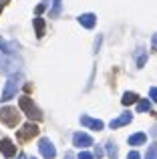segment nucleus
Returning <instances> with one entry per match:
<instances>
[{
  "mask_svg": "<svg viewBox=\"0 0 157 159\" xmlns=\"http://www.w3.org/2000/svg\"><path fill=\"white\" fill-rule=\"evenodd\" d=\"M32 24H34V32H36V39H43V34H44V20L40 18V16H36V18L32 20Z\"/></svg>",
  "mask_w": 157,
  "mask_h": 159,
  "instance_id": "nucleus-14",
  "label": "nucleus"
},
{
  "mask_svg": "<svg viewBox=\"0 0 157 159\" xmlns=\"http://www.w3.org/2000/svg\"><path fill=\"white\" fill-rule=\"evenodd\" d=\"M61 10H63V0H52V8L48 14L52 16V18H56V16L61 14Z\"/></svg>",
  "mask_w": 157,
  "mask_h": 159,
  "instance_id": "nucleus-16",
  "label": "nucleus"
},
{
  "mask_svg": "<svg viewBox=\"0 0 157 159\" xmlns=\"http://www.w3.org/2000/svg\"><path fill=\"white\" fill-rule=\"evenodd\" d=\"M121 103H123V105H133V103H139V95H137V93H131V91H127V93L123 95Z\"/></svg>",
  "mask_w": 157,
  "mask_h": 159,
  "instance_id": "nucleus-15",
  "label": "nucleus"
},
{
  "mask_svg": "<svg viewBox=\"0 0 157 159\" xmlns=\"http://www.w3.org/2000/svg\"><path fill=\"white\" fill-rule=\"evenodd\" d=\"M38 135V127H36L34 123H26L22 125V127L18 129V133H16V137H18L20 143H26V141H30L32 137Z\"/></svg>",
  "mask_w": 157,
  "mask_h": 159,
  "instance_id": "nucleus-5",
  "label": "nucleus"
},
{
  "mask_svg": "<svg viewBox=\"0 0 157 159\" xmlns=\"http://www.w3.org/2000/svg\"><path fill=\"white\" fill-rule=\"evenodd\" d=\"M145 159H157V143H151L149 145V151H147V157Z\"/></svg>",
  "mask_w": 157,
  "mask_h": 159,
  "instance_id": "nucleus-20",
  "label": "nucleus"
},
{
  "mask_svg": "<svg viewBox=\"0 0 157 159\" xmlns=\"http://www.w3.org/2000/svg\"><path fill=\"white\" fill-rule=\"evenodd\" d=\"M151 135H155V137H157V125H155L153 129H151Z\"/></svg>",
  "mask_w": 157,
  "mask_h": 159,
  "instance_id": "nucleus-28",
  "label": "nucleus"
},
{
  "mask_svg": "<svg viewBox=\"0 0 157 159\" xmlns=\"http://www.w3.org/2000/svg\"><path fill=\"white\" fill-rule=\"evenodd\" d=\"M0 51L6 52V54H16V51H18V44H16V43H4V40H0Z\"/></svg>",
  "mask_w": 157,
  "mask_h": 159,
  "instance_id": "nucleus-13",
  "label": "nucleus"
},
{
  "mask_svg": "<svg viewBox=\"0 0 157 159\" xmlns=\"http://www.w3.org/2000/svg\"><path fill=\"white\" fill-rule=\"evenodd\" d=\"M18 159H28V157H26V155H24V153H20V157H18Z\"/></svg>",
  "mask_w": 157,
  "mask_h": 159,
  "instance_id": "nucleus-30",
  "label": "nucleus"
},
{
  "mask_svg": "<svg viewBox=\"0 0 157 159\" xmlns=\"http://www.w3.org/2000/svg\"><path fill=\"white\" fill-rule=\"evenodd\" d=\"M151 51L157 52V32H155L153 36H151Z\"/></svg>",
  "mask_w": 157,
  "mask_h": 159,
  "instance_id": "nucleus-22",
  "label": "nucleus"
},
{
  "mask_svg": "<svg viewBox=\"0 0 157 159\" xmlns=\"http://www.w3.org/2000/svg\"><path fill=\"white\" fill-rule=\"evenodd\" d=\"M78 159H95V157L91 155L89 151H81V153H78Z\"/></svg>",
  "mask_w": 157,
  "mask_h": 159,
  "instance_id": "nucleus-23",
  "label": "nucleus"
},
{
  "mask_svg": "<svg viewBox=\"0 0 157 159\" xmlns=\"http://www.w3.org/2000/svg\"><path fill=\"white\" fill-rule=\"evenodd\" d=\"M73 143H75V147H91L93 145V137L87 135V133H75L73 135Z\"/></svg>",
  "mask_w": 157,
  "mask_h": 159,
  "instance_id": "nucleus-7",
  "label": "nucleus"
},
{
  "mask_svg": "<svg viewBox=\"0 0 157 159\" xmlns=\"http://www.w3.org/2000/svg\"><path fill=\"white\" fill-rule=\"evenodd\" d=\"M78 22H81V26H85V28H95V24H97V16H95L93 12H87V14L78 16Z\"/></svg>",
  "mask_w": 157,
  "mask_h": 159,
  "instance_id": "nucleus-11",
  "label": "nucleus"
},
{
  "mask_svg": "<svg viewBox=\"0 0 157 159\" xmlns=\"http://www.w3.org/2000/svg\"><path fill=\"white\" fill-rule=\"evenodd\" d=\"M20 83H22V75L20 73H14V75H8V81L6 85H4V91H2V103L4 101H10L12 97H16V93H18L20 89Z\"/></svg>",
  "mask_w": 157,
  "mask_h": 159,
  "instance_id": "nucleus-2",
  "label": "nucleus"
},
{
  "mask_svg": "<svg viewBox=\"0 0 157 159\" xmlns=\"http://www.w3.org/2000/svg\"><path fill=\"white\" fill-rule=\"evenodd\" d=\"M105 149H107V155H109L111 159H117V145L113 143V141H107V145H105Z\"/></svg>",
  "mask_w": 157,
  "mask_h": 159,
  "instance_id": "nucleus-19",
  "label": "nucleus"
},
{
  "mask_svg": "<svg viewBox=\"0 0 157 159\" xmlns=\"http://www.w3.org/2000/svg\"><path fill=\"white\" fill-rule=\"evenodd\" d=\"M20 121V115L14 107H2L0 109V123H4L6 127H16Z\"/></svg>",
  "mask_w": 157,
  "mask_h": 159,
  "instance_id": "nucleus-4",
  "label": "nucleus"
},
{
  "mask_svg": "<svg viewBox=\"0 0 157 159\" xmlns=\"http://www.w3.org/2000/svg\"><path fill=\"white\" fill-rule=\"evenodd\" d=\"M65 159H75V155H73V153H67V155H65Z\"/></svg>",
  "mask_w": 157,
  "mask_h": 159,
  "instance_id": "nucleus-29",
  "label": "nucleus"
},
{
  "mask_svg": "<svg viewBox=\"0 0 157 159\" xmlns=\"http://www.w3.org/2000/svg\"><path fill=\"white\" fill-rule=\"evenodd\" d=\"M20 66H22V61L16 54H6V52L0 54V73L14 75L20 70Z\"/></svg>",
  "mask_w": 157,
  "mask_h": 159,
  "instance_id": "nucleus-1",
  "label": "nucleus"
},
{
  "mask_svg": "<svg viewBox=\"0 0 157 159\" xmlns=\"http://www.w3.org/2000/svg\"><path fill=\"white\" fill-rule=\"evenodd\" d=\"M0 153H2L4 157H14V153H16V147H14V143H12L10 139H0Z\"/></svg>",
  "mask_w": 157,
  "mask_h": 159,
  "instance_id": "nucleus-9",
  "label": "nucleus"
},
{
  "mask_svg": "<svg viewBox=\"0 0 157 159\" xmlns=\"http://www.w3.org/2000/svg\"><path fill=\"white\" fill-rule=\"evenodd\" d=\"M147 111H151V101L149 99H141L137 103V113H147Z\"/></svg>",
  "mask_w": 157,
  "mask_h": 159,
  "instance_id": "nucleus-18",
  "label": "nucleus"
},
{
  "mask_svg": "<svg viewBox=\"0 0 157 159\" xmlns=\"http://www.w3.org/2000/svg\"><path fill=\"white\" fill-rule=\"evenodd\" d=\"M145 61H147L145 48H137V69H143V66H145Z\"/></svg>",
  "mask_w": 157,
  "mask_h": 159,
  "instance_id": "nucleus-17",
  "label": "nucleus"
},
{
  "mask_svg": "<svg viewBox=\"0 0 157 159\" xmlns=\"http://www.w3.org/2000/svg\"><path fill=\"white\" fill-rule=\"evenodd\" d=\"M95 157H103V147H101V145L95 147Z\"/></svg>",
  "mask_w": 157,
  "mask_h": 159,
  "instance_id": "nucleus-24",
  "label": "nucleus"
},
{
  "mask_svg": "<svg viewBox=\"0 0 157 159\" xmlns=\"http://www.w3.org/2000/svg\"><path fill=\"white\" fill-rule=\"evenodd\" d=\"M127 141H129L131 147H137V145H143L147 141V135H145V133H133Z\"/></svg>",
  "mask_w": 157,
  "mask_h": 159,
  "instance_id": "nucleus-12",
  "label": "nucleus"
},
{
  "mask_svg": "<svg viewBox=\"0 0 157 159\" xmlns=\"http://www.w3.org/2000/svg\"><path fill=\"white\" fill-rule=\"evenodd\" d=\"M28 159H36V157H28Z\"/></svg>",
  "mask_w": 157,
  "mask_h": 159,
  "instance_id": "nucleus-31",
  "label": "nucleus"
},
{
  "mask_svg": "<svg viewBox=\"0 0 157 159\" xmlns=\"http://www.w3.org/2000/svg\"><path fill=\"white\" fill-rule=\"evenodd\" d=\"M149 97H151L153 103H157V87H151V89H149Z\"/></svg>",
  "mask_w": 157,
  "mask_h": 159,
  "instance_id": "nucleus-21",
  "label": "nucleus"
},
{
  "mask_svg": "<svg viewBox=\"0 0 157 159\" xmlns=\"http://www.w3.org/2000/svg\"><path fill=\"white\" fill-rule=\"evenodd\" d=\"M127 159H139V151H131L129 155H127Z\"/></svg>",
  "mask_w": 157,
  "mask_h": 159,
  "instance_id": "nucleus-26",
  "label": "nucleus"
},
{
  "mask_svg": "<svg viewBox=\"0 0 157 159\" xmlns=\"http://www.w3.org/2000/svg\"><path fill=\"white\" fill-rule=\"evenodd\" d=\"M8 2H10V0H0V12H2V8H4V6H6V4H8Z\"/></svg>",
  "mask_w": 157,
  "mask_h": 159,
  "instance_id": "nucleus-27",
  "label": "nucleus"
},
{
  "mask_svg": "<svg viewBox=\"0 0 157 159\" xmlns=\"http://www.w3.org/2000/svg\"><path fill=\"white\" fill-rule=\"evenodd\" d=\"M131 119H133V115H131V113H121L117 119H113V121L109 123V127H111V129H119V127H123V125H129Z\"/></svg>",
  "mask_w": 157,
  "mask_h": 159,
  "instance_id": "nucleus-10",
  "label": "nucleus"
},
{
  "mask_svg": "<svg viewBox=\"0 0 157 159\" xmlns=\"http://www.w3.org/2000/svg\"><path fill=\"white\" fill-rule=\"evenodd\" d=\"M20 109H22V113L28 117V119H32V121H43V111H40L38 107L32 103V99L30 97H20Z\"/></svg>",
  "mask_w": 157,
  "mask_h": 159,
  "instance_id": "nucleus-3",
  "label": "nucleus"
},
{
  "mask_svg": "<svg viewBox=\"0 0 157 159\" xmlns=\"http://www.w3.org/2000/svg\"><path fill=\"white\" fill-rule=\"evenodd\" d=\"M38 151H40V155H43L44 159H55L56 157L55 145H52L51 139H47V137H43V139L38 141Z\"/></svg>",
  "mask_w": 157,
  "mask_h": 159,
  "instance_id": "nucleus-6",
  "label": "nucleus"
},
{
  "mask_svg": "<svg viewBox=\"0 0 157 159\" xmlns=\"http://www.w3.org/2000/svg\"><path fill=\"white\" fill-rule=\"evenodd\" d=\"M81 125L93 129V131H101V129L105 127L101 119H93V117H89V115H83V117H81Z\"/></svg>",
  "mask_w": 157,
  "mask_h": 159,
  "instance_id": "nucleus-8",
  "label": "nucleus"
},
{
  "mask_svg": "<svg viewBox=\"0 0 157 159\" xmlns=\"http://www.w3.org/2000/svg\"><path fill=\"white\" fill-rule=\"evenodd\" d=\"M44 6H47V4H44V2H43V4H38V6H36V10H34V14H36V16H38V14H40V12H43V10H44Z\"/></svg>",
  "mask_w": 157,
  "mask_h": 159,
  "instance_id": "nucleus-25",
  "label": "nucleus"
}]
</instances>
